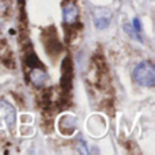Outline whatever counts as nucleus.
<instances>
[{
  "instance_id": "20e7f679",
  "label": "nucleus",
  "mask_w": 155,
  "mask_h": 155,
  "mask_svg": "<svg viewBox=\"0 0 155 155\" xmlns=\"http://www.w3.org/2000/svg\"><path fill=\"white\" fill-rule=\"evenodd\" d=\"M0 117L5 121L10 128H14L15 125V109L4 99H0Z\"/></svg>"
},
{
  "instance_id": "1a4fd4ad",
  "label": "nucleus",
  "mask_w": 155,
  "mask_h": 155,
  "mask_svg": "<svg viewBox=\"0 0 155 155\" xmlns=\"http://www.w3.org/2000/svg\"><path fill=\"white\" fill-rule=\"evenodd\" d=\"M132 27H134L137 33L142 31V22H140L139 18H134V21H132Z\"/></svg>"
},
{
  "instance_id": "0eeeda50",
  "label": "nucleus",
  "mask_w": 155,
  "mask_h": 155,
  "mask_svg": "<svg viewBox=\"0 0 155 155\" xmlns=\"http://www.w3.org/2000/svg\"><path fill=\"white\" fill-rule=\"evenodd\" d=\"M30 79L34 84L41 86L45 83L46 80V72L44 70V67H34L31 68V72H30Z\"/></svg>"
},
{
  "instance_id": "f257e3e1",
  "label": "nucleus",
  "mask_w": 155,
  "mask_h": 155,
  "mask_svg": "<svg viewBox=\"0 0 155 155\" xmlns=\"http://www.w3.org/2000/svg\"><path fill=\"white\" fill-rule=\"evenodd\" d=\"M134 79L144 87H154L155 84V65L153 61L146 60L135 67Z\"/></svg>"
},
{
  "instance_id": "423d86ee",
  "label": "nucleus",
  "mask_w": 155,
  "mask_h": 155,
  "mask_svg": "<svg viewBox=\"0 0 155 155\" xmlns=\"http://www.w3.org/2000/svg\"><path fill=\"white\" fill-rule=\"evenodd\" d=\"M49 33H51V34L46 35L48 40H45V48L48 49V52L51 54H52V52L59 53V52L61 51V45H60V42H59V38H57L54 30H49Z\"/></svg>"
},
{
  "instance_id": "6e6552de",
  "label": "nucleus",
  "mask_w": 155,
  "mask_h": 155,
  "mask_svg": "<svg viewBox=\"0 0 155 155\" xmlns=\"http://www.w3.org/2000/svg\"><path fill=\"white\" fill-rule=\"evenodd\" d=\"M124 30H125L127 33H128L129 35H131L132 38H135V40H139L142 41V37H140V34L136 31V30L132 27V25H124Z\"/></svg>"
},
{
  "instance_id": "39448f33",
  "label": "nucleus",
  "mask_w": 155,
  "mask_h": 155,
  "mask_svg": "<svg viewBox=\"0 0 155 155\" xmlns=\"http://www.w3.org/2000/svg\"><path fill=\"white\" fill-rule=\"evenodd\" d=\"M63 75H61V86L63 88L68 90L71 87V80H72V67H71V60L65 59L64 63H63Z\"/></svg>"
},
{
  "instance_id": "7ed1b4c3",
  "label": "nucleus",
  "mask_w": 155,
  "mask_h": 155,
  "mask_svg": "<svg viewBox=\"0 0 155 155\" xmlns=\"http://www.w3.org/2000/svg\"><path fill=\"white\" fill-rule=\"evenodd\" d=\"M93 16L97 29L102 30L109 26L110 21H112V11L106 7H97L93 12Z\"/></svg>"
},
{
  "instance_id": "f03ea898",
  "label": "nucleus",
  "mask_w": 155,
  "mask_h": 155,
  "mask_svg": "<svg viewBox=\"0 0 155 155\" xmlns=\"http://www.w3.org/2000/svg\"><path fill=\"white\" fill-rule=\"evenodd\" d=\"M78 19H79V7H78L76 2L67 0L63 4V21L65 25L72 26L78 22Z\"/></svg>"
}]
</instances>
